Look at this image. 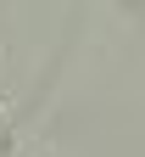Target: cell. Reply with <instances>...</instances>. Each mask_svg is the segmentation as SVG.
I'll return each mask as SVG.
<instances>
[]
</instances>
